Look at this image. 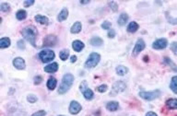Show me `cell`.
Masks as SVG:
<instances>
[{
  "label": "cell",
  "mask_w": 177,
  "mask_h": 116,
  "mask_svg": "<svg viewBox=\"0 0 177 116\" xmlns=\"http://www.w3.org/2000/svg\"><path fill=\"white\" fill-rule=\"evenodd\" d=\"M22 35L32 46L36 47V36H37V30L33 26H28L22 30Z\"/></svg>",
  "instance_id": "cell-1"
},
{
  "label": "cell",
  "mask_w": 177,
  "mask_h": 116,
  "mask_svg": "<svg viewBox=\"0 0 177 116\" xmlns=\"http://www.w3.org/2000/svg\"><path fill=\"white\" fill-rule=\"evenodd\" d=\"M73 82H74V76L72 74H66L63 77V79L58 88L59 94H65L71 88Z\"/></svg>",
  "instance_id": "cell-2"
},
{
  "label": "cell",
  "mask_w": 177,
  "mask_h": 116,
  "mask_svg": "<svg viewBox=\"0 0 177 116\" xmlns=\"http://www.w3.org/2000/svg\"><path fill=\"white\" fill-rule=\"evenodd\" d=\"M100 59H101L100 55L97 54V52H92V54H91L90 56H88V60L86 61L85 66L88 67V68L95 67V66L99 64V62H100Z\"/></svg>",
  "instance_id": "cell-3"
},
{
  "label": "cell",
  "mask_w": 177,
  "mask_h": 116,
  "mask_svg": "<svg viewBox=\"0 0 177 116\" xmlns=\"http://www.w3.org/2000/svg\"><path fill=\"white\" fill-rule=\"evenodd\" d=\"M55 52L52 50H49V49L43 50L41 52H40V54H39V58L41 60L43 63L51 62L55 58Z\"/></svg>",
  "instance_id": "cell-4"
},
{
  "label": "cell",
  "mask_w": 177,
  "mask_h": 116,
  "mask_svg": "<svg viewBox=\"0 0 177 116\" xmlns=\"http://www.w3.org/2000/svg\"><path fill=\"white\" fill-rule=\"evenodd\" d=\"M139 96L142 99H146V101H153V99H157L160 96V90H154L150 92L142 91L139 93Z\"/></svg>",
  "instance_id": "cell-5"
},
{
  "label": "cell",
  "mask_w": 177,
  "mask_h": 116,
  "mask_svg": "<svg viewBox=\"0 0 177 116\" xmlns=\"http://www.w3.org/2000/svg\"><path fill=\"white\" fill-rule=\"evenodd\" d=\"M80 90L83 93V96L85 97L86 99H92L93 96H94V95H93V91L88 88L86 81H83L80 84Z\"/></svg>",
  "instance_id": "cell-6"
},
{
  "label": "cell",
  "mask_w": 177,
  "mask_h": 116,
  "mask_svg": "<svg viewBox=\"0 0 177 116\" xmlns=\"http://www.w3.org/2000/svg\"><path fill=\"white\" fill-rule=\"evenodd\" d=\"M126 88H127V85L123 81H117L113 84L112 91H111V95H116L119 92H122L126 89Z\"/></svg>",
  "instance_id": "cell-7"
},
{
  "label": "cell",
  "mask_w": 177,
  "mask_h": 116,
  "mask_svg": "<svg viewBox=\"0 0 177 116\" xmlns=\"http://www.w3.org/2000/svg\"><path fill=\"white\" fill-rule=\"evenodd\" d=\"M145 41L142 39H138V41L135 44L134 50H133V55H138L141 51L145 49Z\"/></svg>",
  "instance_id": "cell-8"
},
{
  "label": "cell",
  "mask_w": 177,
  "mask_h": 116,
  "mask_svg": "<svg viewBox=\"0 0 177 116\" xmlns=\"http://www.w3.org/2000/svg\"><path fill=\"white\" fill-rule=\"evenodd\" d=\"M168 44V41L166 39H158L156 40L153 44L152 47L154 49H157V50H161V49H164L166 48V46Z\"/></svg>",
  "instance_id": "cell-9"
},
{
  "label": "cell",
  "mask_w": 177,
  "mask_h": 116,
  "mask_svg": "<svg viewBox=\"0 0 177 116\" xmlns=\"http://www.w3.org/2000/svg\"><path fill=\"white\" fill-rule=\"evenodd\" d=\"M81 109H82L81 105L77 102H76V101L71 102V103L69 105V113L71 114H77L81 110Z\"/></svg>",
  "instance_id": "cell-10"
},
{
  "label": "cell",
  "mask_w": 177,
  "mask_h": 116,
  "mask_svg": "<svg viewBox=\"0 0 177 116\" xmlns=\"http://www.w3.org/2000/svg\"><path fill=\"white\" fill-rule=\"evenodd\" d=\"M13 66L17 68V69H19V70H22L25 68L26 65H25V61L24 59H22L21 57H17L15 58L13 60Z\"/></svg>",
  "instance_id": "cell-11"
},
{
  "label": "cell",
  "mask_w": 177,
  "mask_h": 116,
  "mask_svg": "<svg viewBox=\"0 0 177 116\" xmlns=\"http://www.w3.org/2000/svg\"><path fill=\"white\" fill-rule=\"evenodd\" d=\"M57 69H58V65H57V63H52V64L46 66L44 67V71L47 73H55L57 71Z\"/></svg>",
  "instance_id": "cell-12"
},
{
  "label": "cell",
  "mask_w": 177,
  "mask_h": 116,
  "mask_svg": "<svg viewBox=\"0 0 177 116\" xmlns=\"http://www.w3.org/2000/svg\"><path fill=\"white\" fill-rule=\"evenodd\" d=\"M55 43H56V38L54 35H49L46 37V39L44 40V45H46V46L55 45Z\"/></svg>",
  "instance_id": "cell-13"
},
{
  "label": "cell",
  "mask_w": 177,
  "mask_h": 116,
  "mask_svg": "<svg viewBox=\"0 0 177 116\" xmlns=\"http://www.w3.org/2000/svg\"><path fill=\"white\" fill-rule=\"evenodd\" d=\"M72 47H73V49H74L76 52H80L83 48H84V44H83L82 41L77 40L75 41H73Z\"/></svg>",
  "instance_id": "cell-14"
},
{
  "label": "cell",
  "mask_w": 177,
  "mask_h": 116,
  "mask_svg": "<svg viewBox=\"0 0 177 116\" xmlns=\"http://www.w3.org/2000/svg\"><path fill=\"white\" fill-rule=\"evenodd\" d=\"M119 108V103L117 102H110L106 104V109L110 112H115Z\"/></svg>",
  "instance_id": "cell-15"
},
{
  "label": "cell",
  "mask_w": 177,
  "mask_h": 116,
  "mask_svg": "<svg viewBox=\"0 0 177 116\" xmlns=\"http://www.w3.org/2000/svg\"><path fill=\"white\" fill-rule=\"evenodd\" d=\"M67 17H68V10H67V8H64L59 13L57 19H58L59 21H64V20H66L67 19Z\"/></svg>",
  "instance_id": "cell-16"
},
{
  "label": "cell",
  "mask_w": 177,
  "mask_h": 116,
  "mask_svg": "<svg viewBox=\"0 0 177 116\" xmlns=\"http://www.w3.org/2000/svg\"><path fill=\"white\" fill-rule=\"evenodd\" d=\"M35 20L37 22H39L40 24H43V25H47L49 22L48 18H46L45 16H41V15L35 16Z\"/></svg>",
  "instance_id": "cell-17"
},
{
  "label": "cell",
  "mask_w": 177,
  "mask_h": 116,
  "mask_svg": "<svg viewBox=\"0 0 177 116\" xmlns=\"http://www.w3.org/2000/svg\"><path fill=\"white\" fill-rule=\"evenodd\" d=\"M81 28H82L81 23L80 21H77V22H75L74 24H73L70 31H71V33H79V32H80Z\"/></svg>",
  "instance_id": "cell-18"
},
{
  "label": "cell",
  "mask_w": 177,
  "mask_h": 116,
  "mask_svg": "<svg viewBox=\"0 0 177 116\" xmlns=\"http://www.w3.org/2000/svg\"><path fill=\"white\" fill-rule=\"evenodd\" d=\"M166 106L169 109L174 110L177 109V99H170L166 102Z\"/></svg>",
  "instance_id": "cell-19"
},
{
  "label": "cell",
  "mask_w": 177,
  "mask_h": 116,
  "mask_svg": "<svg viewBox=\"0 0 177 116\" xmlns=\"http://www.w3.org/2000/svg\"><path fill=\"white\" fill-rule=\"evenodd\" d=\"M138 30V24L137 22H135V21H132V22H130L129 25L127 26V31L128 32H136V31Z\"/></svg>",
  "instance_id": "cell-20"
},
{
  "label": "cell",
  "mask_w": 177,
  "mask_h": 116,
  "mask_svg": "<svg viewBox=\"0 0 177 116\" xmlns=\"http://www.w3.org/2000/svg\"><path fill=\"white\" fill-rule=\"evenodd\" d=\"M56 84H57V81L55 77H50L48 81H47V88L50 89V90H54L56 87Z\"/></svg>",
  "instance_id": "cell-21"
},
{
  "label": "cell",
  "mask_w": 177,
  "mask_h": 116,
  "mask_svg": "<svg viewBox=\"0 0 177 116\" xmlns=\"http://www.w3.org/2000/svg\"><path fill=\"white\" fill-rule=\"evenodd\" d=\"M127 20H128V15L126 13H122L118 19V24L120 26H124L127 22Z\"/></svg>",
  "instance_id": "cell-22"
},
{
  "label": "cell",
  "mask_w": 177,
  "mask_h": 116,
  "mask_svg": "<svg viewBox=\"0 0 177 116\" xmlns=\"http://www.w3.org/2000/svg\"><path fill=\"white\" fill-rule=\"evenodd\" d=\"M128 72V68L124 66H119L116 67V73L119 76H124Z\"/></svg>",
  "instance_id": "cell-23"
},
{
  "label": "cell",
  "mask_w": 177,
  "mask_h": 116,
  "mask_svg": "<svg viewBox=\"0 0 177 116\" xmlns=\"http://www.w3.org/2000/svg\"><path fill=\"white\" fill-rule=\"evenodd\" d=\"M103 44V41L100 38V37H93L91 40V44L93 46H101Z\"/></svg>",
  "instance_id": "cell-24"
},
{
  "label": "cell",
  "mask_w": 177,
  "mask_h": 116,
  "mask_svg": "<svg viewBox=\"0 0 177 116\" xmlns=\"http://www.w3.org/2000/svg\"><path fill=\"white\" fill-rule=\"evenodd\" d=\"M10 45V40L9 38H7V37H4V38L1 39L0 41V47H1L2 49H5L8 47Z\"/></svg>",
  "instance_id": "cell-25"
},
{
  "label": "cell",
  "mask_w": 177,
  "mask_h": 116,
  "mask_svg": "<svg viewBox=\"0 0 177 116\" xmlns=\"http://www.w3.org/2000/svg\"><path fill=\"white\" fill-rule=\"evenodd\" d=\"M170 88H171V90L174 91V93L177 94V77H174L173 78H171Z\"/></svg>",
  "instance_id": "cell-26"
},
{
  "label": "cell",
  "mask_w": 177,
  "mask_h": 116,
  "mask_svg": "<svg viewBox=\"0 0 177 116\" xmlns=\"http://www.w3.org/2000/svg\"><path fill=\"white\" fill-rule=\"evenodd\" d=\"M16 17H17V19L19 20H23V19H26V17H27V12H26L25 10H23V9H20L17 12Z\"/></svg>",
  "instance_id": "cell-27"
},
{
  "label": "cell",
  "mask_w": 177,
  "mask_h": 116,
  "mask_svg": "<svg viewBox=\"0 0 177 116\" xmlns=\"http://www.w3.org/2000/svg\"><path fill=\"white\" fill-rule=\"evenodd\" d=\"M68 56H69V52H68V50H62V51L60 52V54H59L60 59L63 60V61H66Z\"/></svg>",
  "instance_id": "cell-28"
},
{
  "label": "cell",
  "mask_w": 177,
  "mask_h": 116,
  "mask_svg": "<svg viewBox=\"0 0 177 116\" xmlns=\"http://www.w3.org/2000/svg\"><path fill=\"white\" fill-rule=\"evenodd\" d=\"M27 99H28V102H30V103H34V102H37V97L35 96V95H29V96L27 97Z\"/></svg>",
  "instance_id": "cell-29"
},
{
  "label": "cell",
  "mask_w": 177,
  "mask_h": 116,
  "mask_svg": "<svg viewBox=\"0 0 177 116\" xmlns=\"http://www.w3.org/2000/svg\"><path fill=\"white\" fill-rule=\"evenodd\" d=\"M107 88H108L107 85H101V86H99L96 89H97L99 92L102 93V92H105V91L107 90Z\"/></svg>",
  "instance_id": "cell-30"
},
{
  "label": "cell",
  "mask_w": 177,
  "mask_h": 116,
  "mask_svg": "<svg viewBox=\"0 0 177 116\" xmlns=\"http://www.w3.org/2000/svg\"><path fill=\"white\" fill-rule=\"evenodd\" d=\"M9 5L8 4V3H2L1 4V10L2 11H4V12H7V11H8L9 10Z\"/></svg>",
  "instance_id": "cell-31"
},
{
  "label": "cell",
  "mask_w": 177,
  "mask_h": 116,
  "mask_svg": "<svg viewBox=\"0 0 177 116\" xmlns=\"http://www.w3.org/2000/svg\"><path fill=\"white\" fill-rule=\"evenodd\" d=\"M111 26H112L111 22H109V21H104V22H103V23L102 24V29H104V30H110Z\"/></svg>",
  "instance_id": "cell-32"
},
{
  "label": "cell",
  "mask_w": 177,
  "mask_h": 116,
  "mask_svg": "<svg viewBox=\"0 0 177 116\" xmlns=\"http://www.w3.org/2000/svg\"><path fill=\"white\" fill-rule=\"evenodd\" d=\"M109 6L111 7L112 10H113L114 12L117 11V8H118V6H117V4H116L115 2H113V1L110 2V3H109Z\"/></svg>",
  "instance_id": "cell-33"
},
{
  "label": "cell",
  "mask_w": 177,
  "mask_h": 116,
  "mask_svg": "<svg viewBox=\"0 0 177 116\" xmlns=\"http://www.w3.org/2000/svg\"><path fill=\"white\" fill-rule=\"evenodd\" d=\"M45 115H46L45 110H38V112H36L35 113H33L32 116H45Z\"/></svg>",
  "instance_id": "cell-34"
},
{
  "label": "cell",
  "mask_w": 177,
  "mask_h": 116,
  "mask_svg": "<svg viewBox=\"0 0 177 116\" xmlns=\"http://www.w3.org/2000/svg\"><path fill=\"white\" fill-rule=\"evenodd\" d=\"M171 49L174 52V55H177V44L176 43H173L171 44Z\"/></svg>",
  "instance_id": "cell-35"
},
{
  "label": "cell",
  "mask_w": 177,
  "mask_h": 116,
  "mask_svg": "<svg viewBox=\"0 0 177 116\" xmlns=\"http://www.w3.org/2000/svg\"><path fill=\"white\" fill-rule=\"evenodd\" d=\"M33 4H34V1H33V0H28V1H24V3H23L24 7H26V8H28V7H30V6H32V5H33Z\"/></svg>",
  "instance_id": "cell-36"
},
{
  "label": "cell",
  "mask_w": 177,
  "mask_h": 116,
  "mask_svg": "<svg viewBox=\"0 0 177 116\" xmlns=\"http://www.w3.org/2000/svg\"><path fill=\"white\" fill-rule=\"evenodd\" d=\"M41 81H43V78H41V77L38 76V77H34V84H35V85H38V84H40Z\"/></svg>",
  "instance_id": "cell-37"
},
{
  "label": "cell",
  "mask_w": 177,
  "mask_h": 116,
  "mask_svg": "<svg viewBox=\"0 0 177 116\" xmlns=\"http://www.w3.org/2000/svg\"><path fill=\"white\" fill-rule=\"evenodd\" d=\"M18 47H19V49H21V50H23L25 48V44H24L23 40H20V41H18Z\"/></svg>",
  "instance_id": "cell-38"
},
{
  "label": "cell",
  "mask_w": 177,
  "mask_h": 116,
  "mask_svg": "<svg viewBox=\"0 0 177 116\" xmlns=\"http://www.w3.org/2000/svg\"><path fill=\"white\" fill-rule=\"evenodd\" d=\"M115 36V31H114V30H110L108 32V37L109 38H113V37Z\"/></svg>",
  "instance_id": "cell-39"
},
{
  "label": "cell",
  "mask_w": 177,
  "mask_h": 116,
  "mask_svg": "<svg viewBox=\"0 0 177 116\" xmlns=\"http://www.w3.org/2000/svg\"><path fill=\"white\" fill-rule=\"evenodd\" d=\"M164 60L166 61V62H167L168 63V64L170 65V66H173V67H174V70H176V68H175V65L174 64H173V62H171L170 59H169V58H164Z\"/></svg>",
  "instance_id": "cell-40"
},
{
  "label": "cell",
  "mask_w": 177,
  "mask_h": 116,
  "mask_svg": "<svg viewBox=\"0 0 177 116\" xmlns=\"http://www.w3.org/2000/svg\"><path fill=\"white\" fill-rule=\"evenodd\" d=\"M146 116H158V115L153 112H149L147 114H146Z\"/></svg>",
  "instance_id": "cell-41"
},
{
  "label": "cell",
  "mask_w": 177,
  "mask_h": 116,
  "mask_svg": "<svg viewBox=\"0 0 177 116\" xmlns=\"http://www.w3.org/2000/svg\"><path fill=\"white\" fill-rule=\"evenodd\" d=\"M70 61H71V63H75V62L77 61V56H76V55H73V56H71V59H70Z\"/></svg>",
  "instance_id": "cell-42"
},
{
  "label": "cell",
  "mask_w": 177,
  "mask_h": 116,
  "mask_svg": "<svg viewBox=\"0 0 177 116\" xmlns=\"http://www.w3.org/2000/svg\"><path fill=\"white\" fill-rule=\"evenodd\" d=\"M88 2H90V1H82V0L80 1V3H81V4H87V3H88Z\"/></svg>",
  "instance_id": "cell-43"
},
{
  "label": "cell",
  "mask_w": 177,
  "mask_h": 116,
  "mask_svg": "<svg viewBox=\"0 0 177 116\" xmlns=\"http://www.w3.org/2000/svg\"><path fill=\"white\" fill-rule=\"evenodd\" d=\"M59 116H64V115H59Z\"/></svg>",
  "instance_id": "cell-44"
}]
</instances>
